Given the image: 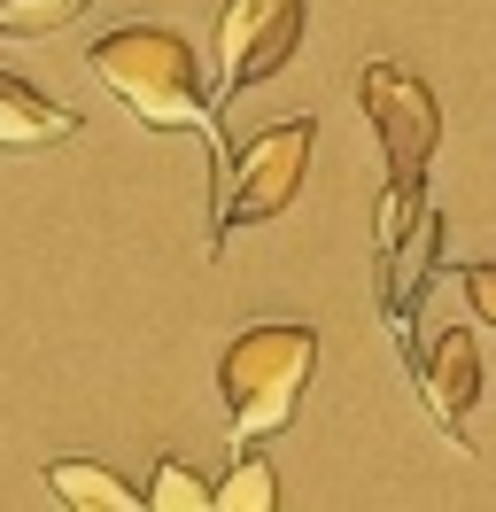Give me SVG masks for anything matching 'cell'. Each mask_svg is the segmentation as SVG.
Instances as JSON below:
<instances>
[{
	"instance_id": "6da1fadb",
	"label": "cell",
	"mask_w": 496,
	"mask_h": 512,
	"mask_svg": "<svg viewBox=\"0 0 496 512\" xmlns=\"http://www.w3.org/2000/svg\"><path fill=\"white\" fill-rule=\"evenodd\" d=\"M86 63L148 132H202V140H210V163H217V187H225L233 156L217 148V132H210L217 109L202 101V63H194V47H186L171 24H117V32H101L86 47Z\"/></svg>"
},
{
	"instance_id": "7a4b0ae2",
	"label": "cell",
	"mask_w": 496,
	"mask_h": 512,
	"mask_svg": "<svg viewBox=\"0 0 496 512\" xmlns=\"http://www.w3.org/2000/svg\"><path fill=\"white\" fill-rule=\"evenodd\" d=\"M357 109H365L380 163H388V194H380V218H372V256H396L403 233L427 210V163L442 148V101L403 63H365L357 70Z\"/></svg>"
},
{
	"instance_id": "3957f363",
	"label": "cell",
	"mask_w": 496,
	"mask_h": 512,
	"mask_svg": "<svg viewBox=\"0 0 496 512\" xmlns=\"http://www.w3.org/2000/svg\"><path fill=\"white\" fill-rule=\"evenodd\" d=\"M318 373V334L310 326H248L225 342L217 357V396H225V419H233V443H264V435H287L295 412H303V388Z\"/></svg>"
},
{
	"instance_id": "277c9868",
	"label": "cell",
	"mask_w": 496,
	"mask_h": 512,
	"mask_svg": "<svg viewBox=\"0 0 496 512\" xmlns=\"http://www.w3.org/2000/svg\"><path fill=\"white\" fill-rule=\"evenodd\" d=\"M310 140H318V125H310V117H287V125L256 132L248 148H233V171H225L217 210H210V256H225V241H233V233H248V225L279 218V210L303 194Z\"/></svg>"
},
{
	"instance_id": "5b68a950",
	"label": "cell",
	"mask_w": 496,
	"mask_h": 512,
	"mask_svg": "<svg viewBox=\"0 0 496 512\" xmlns=\"http://www.w3.org/2000/svg\"><path fill=\"white\" fill-rule=\"evenodd\" d=\"M303 24H310V0H225L217 16V94L241 101L248 86H264L295 63L303 47Z\"/></svg>"
},
{
	"instance_id": "8992f818",
	"label": "cell",
	"mask_w": 496,
	"mask_h": 512,
	"mask_svg": "<svg viewBox=\"0 0 496 512\" xmlns=\"http://www.w3.org/2000/svg\"><path fill=\"white\" fill-rule=\"evenodd\" d=\"M411 381H419V404L465 443V412H473V396H481V350H473V334H465V326H442L427 350L411 357Z\"/></svg>"
},
{
	"instance_id": "52a82bcc",
	"label": "cell",
	"mask_w": 496,
	"mask_h": 512,
	"mask_svg": "<svg viewBox=\"0 0 496 512\" xmlns=\"http://www.w3.org/2000/svg\"><path fill=\"white\" fill-rule=\"evenodd\" d=\"M434 256H442V210H419V225L403 233L396 256H380V303H388V326L411 342V311H419V288L434 280Z\"/></svg>"
},
{
	"instance_id": "ba28073f",
	"label": "cell",
	"mask_w": 496,
	"mask_h": 512,
	"mask_svg": "<svg viewBox=\"0 0 496 512\" xmlns=\"http://www.w3.org/2000/svg\"><path fill=\"white\" fill-rule=\"evenodd\" d=\"M70 132H78V117H70V109H55V101L39 94L31 78L0 70V156H31V148H55V140H70Z\"/></svg>"
},
{
	"instance_id": "9c48e42d",
	"label": "cell",
	"mask_w": 496,
	"mask_h": 512,
	"mask_svg": "<svg viewBox=\"0 0 496 512\" xmlns=\"http://www.w3.org/2000/svg\"><path fill=\"white\" fill-rule=\"evenodd\" d=\"M47 489L78 512H140L148 505V489H132L124 474L93 466V458H55V466H47Z\"/></svg>"
},
{
	"instance_id": "30bf717a",
	"label": "cell",
	"mask_w": 496,
	"mask_h": 512,
	"mask_svg": "<svg viewBox=\"0 0 496 512\" xmlns=\"http://www.w3.org/2000/svg\"><path fill=\"white\" fill-rule=\"evenodd\" d=\"M279 505V474L264 466V458H233V474L217 481V512H272Z\"/></svg>"
},
{
	"instance_id": "8fae6325",
	"label": "cell",
	"mask_w": 496,
	"mask_h": 512,
	"mask_svg": "<svg viewBox=\"0 0 496 512\" xmlns=\"http://www.w3.org/2000/svg\"><path fill=\"white\" fill-rule=\"evenodd\" d=\"M93 0H0V32L8 39H47L62 24H78Z\"/></svg>"
},
{
	"instance_id": "7c38bea8",
	"label": "cell",
	"mask_w": 496,
	"mask_h": 512,
	"mask_svg": "<svg viewBox=\"0 0 496 512\" xmlns=\"http://www.w3.org/2000/svg\"><path fill=\"white\" fill-rule=\"evenodd\" d=\"M148 505H155V512H210V505H217V489L194 474V466L163 458V466L148 474Z\"/></svg>"
},
{
	"instance_id": "4fadbf2b",
	"label": "cell",
	"mask_w": 496,
	"mask_h": 512,
	"mask_svg": "<svg viewBox=\"0 0 496 512\" xmlns=\"http://www.w3.org/2000/svg\"><path fill=\"white\" fill-rule=\"evenodd\" d=\"M458 288H465V303H473V319L496 326V264L489 256H481V264H458Z\"/></svg>"
}]
</instances>
